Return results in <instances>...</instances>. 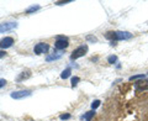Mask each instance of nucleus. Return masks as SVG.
Masks as SVG:
<instances>
[{"label": "nucleus", "mask_w": 148, "mask_h": 121, "mask_svg": "<svg viewBox=\"0 0 148 121\" xmlns=\"http://www.w3.org/2000/svg\"><path fill=\"white\" fill-rule=\"evenodd\" d=\"M105 37L114 42V41H122V40L132 38V34H130L127 31H110L105 35Z\"/></svg>", "instance_id": "nucleus-1"}, {"label": "nucleus", "mask_w": 148, "mask_h": 121, "mask_svg": "<svg viewBox=\"0 0 148 121\" xmlns=\"http://www.w3.org/2000/svg\"><path fill=\"white\" fill-rule=\"evenodd\" d=\"M86 52H88V46L86 45H82V46H79V47L75 48L72 52L71 59L72 60H75V59L80 58V57H84V56L86 54Z\"/></svg>", "instance_id": "nucleus-2"}, {"label": "nucleus", "mask_w": 148, "mask_h": 121, "mask_svg": "<svg viewBox=\"0 0 148 121\" xmlns=\"http://www.w3.org/2000/svg\"><path fill=\"white\" fill-rule=\"evenodd\" d=\"M68 46H69L68 40L64 38V37H62V36H58L57 40H56V42H54V47H56V50H58V51L66 50Z\"/></svg>", "instance_id": "nucleus-3"}, {"label": "nucleus", "mask_w": 148, "mask_h": 121, "mask_svg": "<svg viewBox=\"0 0 148 121\" xmlns=\"http://www.w3.org/2000/svg\"><path fill=\"white\" fill-rule=\"evenodd\" d=\"M17 27V22H3L0 24V34H4L6 31H11Z\"/></svg>", "instance_id": "nucleus-4"}, {"label": "nucleus", "mask_w": 148, "mask_h": 121, "mask_svg": "<svg viewBox=\"0 0 148 121\" xmlns=\"http://www.w3.org/2000/svg\"><path fill=\"white\" fill-rule=\"evenodd\" d=\"M135 89L136 91H145V90H148V79H141L135 83Z\"/></svg>", "instance_id": "nucleus-5"}, {"label": "nucleus", "mask_w": 148, "mask_h": 121, "mask_svg": "<svg viewBox=\"0 0 148 121\" xmlns=\"http://www.w3.org/2000/svg\"><path fill=\"white\" fill-rule=\"evenodd\" d=\"M49 50V46L47 43H45V42H40V43H37L35 47H34V51H35V53L36 54H42V53H46L47 51Z\"/></svg>", "instance_id": "nucleus-6"}, {"label": "nucleus", "mask_w": 148, "mask_h": 121, "mask_svg": "<svg viewBox=\"0 0 148 121\" xmlns=\"http://www.w3.org/2000/svg\"><path fill=\"white\" fill-rule=\"evenodd\" d=\"M31 95L30 90H18V91H12L10 96L12 99H24V98H27Z\"/></svg>", "instance_id": "nucleus-7"}, {"label": "nucleus", "mask_w": 148, "mask_h": 121, "mask_svg": "<svg viewBox=\"0 0 148 121\" xmlns=\"http://www.w3.org/2000/svg\"><path fill=\"white\" fill-rule=\"evenodd\" d=\"M12 45H14V38L12 37H4V38L0 40V48L1 50L10 48Z\"/></svg>", "instance_id": "nucleus-8"}, {"label": "nucleus", "mask_w": 148, "mask_h": 121, "mask_svg": "<svg viewBox=\"0 0 148 121\" xmlns=\"http://www.w3.org/2000/svg\"><path fill=\"white\" fill-rule=\"evenodd\" d=\"M94 115H95V111L94 110L88 111V113H85L84 116H83V120H84V121H91V119L94 118Z\"/></svg>", "instance_id": "nucleus-9"}, {"label": "nucleus", "mask_w": 148, "mask_h": 121, "mask_svg": "<svg viewBox=\"0 0 148 121\" xmlns=\"http://www.w3.org/2000/svg\"><path fill=\"white\" fill-rule=\"evenodd\" d=\"M71 72H72V69L68 67L67 69H64V71L61 73V78H62V79H67L69 76H71Z\"/></svg>", "instance_id": "nucleus-10"}, {"label": "nucleus", "mask_w": 148, "mask_h": 121, "mask_svg": "<svg viewBox=\"0 0 148 121\" xmlns=\"http://www.w3.org/2000/svg\"><path fill=\"white\" fill-rule=\"evenodd\" d=\"M36 10H40V5H32L26 10V14H31V12H35Z\"/></svg>", "instance_id": "nucleus-11"}, {"label": "nucleus", "mask_w": 148, "mask_h": 121, "mask_svg": "<svg viewBox=\"0 0 148 121\" xmlns=\"http://www.w3.org/2000/svg\"><path fill=\"white\" fill-rule=\"evenodd\" d=\"M61 56H62V53L53 54V56H48V57L46 58V60H47V62H49V60H52V59H58V58H61Z\"/></svg>", "instance_id": "nucleus-12"}, {"label": "nucleus", "mask_w": 148, "mask_h": 121, "mask_svg": "<svg viewBox=\"0 0 148 121\" xmlns=\"http://www.w3.org/2000/svg\"><path fill=\"white\" fill-rule=\"evenodd\" d=\"M145 74H137V76H132L130 77V80H137V79H145Z\"/></svg>", "instance_id": "nucleus-13"}, {"label": "nucleus", "mask_w": 148, "mask_h": 121, "mask_svg": "<svg viewBox=\"0 0 148 121\" xmlns=\"http://www.w3.org/2000/svg\"><path fill=\"white\" fill-rule=\"evenodd\" d=\"M99 106H100V100H94L91 103V109L94 110V111H95V109H98Z\"/></svg>", "instance_id": "nucleus-14"}, {"label": "nucleus", "mask_w": 148, "mask_h": 121, "mask_svg": "<svg viewBox=\"0 0 148 121\" xmlns=\"http://www.w3.org/2000/svg\"><path fill=\"white\" fill-rule=\"evenodd\" d=\"M79 80H80L79 77H73V78H72V87H73V88L77 87L78 83H79Z\"/></svg>", "instance_id": "nucleus-15"}, {"label": "nucleus", "mask_w": 148, "mask_h": 121, "mask_svg": "<svg viewBox=\"0 0 148 121\" xmlns=\"http://www.w3.org/2000/svg\"><path fill=\"white\" fill-rule=\"evenodd\" d=\"M116 60H117V57H116V56H110V57L108 58V62H109V63H115Z\"/></svg>", "instance_id": "nucleus-16"}, {"label": "nucleus", "mask_w": 148, "mask_h": 121, "mask_svg": "<svg viewBox=\"0 0 148 121\" xmlns=\"http://www.w3.org/2000/svg\"><path fill=\"white\" fill-rule=\"evenodd\" d=\"M59 119L61 120H68V119H71V114H62L61 116H59Z\"/></svg>", "instance_id": "nucleus-17"}, {"label": "nucleus", "mask_w": 148, "mask_h": 121, "mask_svg": "<svg viewBox=\"0 0 148 121\" xmlns=\"http://www.w3.org/2000/svg\"><path fill=\"white\" fill-rule=\"evenodd\" d=\"M72 1H73V0H67V1H57V3H56V5H64V4H69Z\"/></svg>", "instance_id": "nucleus-18"}, {"label": "nucleus", "mask_w": 148, "mask_h": 121, "mask_svg": "<svg viewBox=\"0 0 148 121\" xmlns=\"http://www.w3.org/2000/svg\"><path fill=\"white\" fill-rule=\"evenodd\" d=\"M86 40H88V41H92V42H98V38H96V37H94V36H88Z\"/></svg>", "instance_id": "nucleus-19"}, {"label": "nucleus", "mask_w": 148, "mask_h": 121, "mask_svg": "<svg viewBox=\"0 0 148 121\" xmlns=\"http://www.w3.org/2000/svg\"><path fill=\"white\" fill-rule=\"evenodd\" d=\"M6 85V80L5 79H0V89H1L3 87H5Z\"/></svg>", "instance_id": "nucleus-20"}, {"label": "nucleus", "mask_w": 148, "mask_h": 121, "mask_svg": "<svg viewBox=\"0 0 148 121\" xmlns=\"http://www.w3.org/2000/svg\"><path fill=\"white\" fill-rule=\"evenodd\" d=\"M5 54H6V53L4 52V51H0V59H1L3 57H5Z\"/></svg>", "instance_id": "nucleus-21"}]
</instances>
